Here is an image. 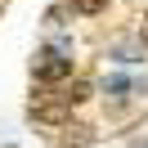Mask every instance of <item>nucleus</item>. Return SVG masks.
<instances>
[{
  "mask_svg": "<svg viewBox=\"0 0 148 148\" xmlns=\"http://www.w3.org/2000/svg\"><path fill=\"white\" fill-rule=\"evenodd\" d=\"M67 9H72V14H103L108 0H67Z\"/></svg>",
  "mask_w": 148,
  "mask_h": 148,
  "instance_id": "7",
  "label": "nucleus"
},
{
  "mask_svg": "<svg viewBox=\"0 0 148 148\" xmlns=\"http://www.w3.org/2000/svg\"><path fill=\"white\" fill-rule=\"evenodd\" d=\"M139 40H144V49H148V23H144V32H139Z\"/></svg>",
  "mask_w": 148,
  "mask_h": 148,
  "instance_id": "9",
  "label": "nucleus"
},
{
  "mask_svg": "<svg viewBox=\"0 0 148 148\" xmlns=\"http://www.w3.org/2000/svg\"><path fill=\"white\" fill-rule=\"evenodd\" d=\"M32 76H36V85H58L72 76V45H67L63 36H49L45 45H40V54L32 58Z\"/></svg>",
  "mask_w": 148,
  "mask_h": 148,
  "instance_id": "1",
  "label": "nucleus"
},
{
  "mask_svg": "<svg viewBox=\"0 0 148 148\" xmlns=\"http://www.w3.org/2000/svg\"><path fill=\"white\" fill-rule=\"evenodd\" d=\"M54 90H58V94H63V99L76 108V103H85V99H90V90H94V85L85 81V76H67V81H58Z\"/></svg>",
  "mask_w": 148,
  "mask_h": 148,
  "instance_id": "4",
  "label": "nucleus"
},
{
  "mask_svg": "<svg viewBox=\"0 0 148 148\" xmlns=\"http://www.w3.org/2000/svg\"><path fill=\"white\" fill-rule=\"evenodd\" d=\"M130 90H139V94H148V76H135V85Z\"/></svg>",
  "mask_w": 148,
  "mask_h": 148,
  "instance_id": "8",
  "label": "nucleus"
},
{
  "mask_svg": "<svg viewBox=\"0 0 148 148\" xmlns=\"http://www.w3.org/2000/svg\"><path fill=\"white\" fill-rule=\"evenodd\" d=\"M0 148H18V144H0Z\"/></svg>",
  "mask_w": 148,
  "mask_h": 148,
  "instance_id": "10",
  "label": "nucleus"
},
{
  "mask_svg": "<svg viewBox=\"0 0 148 148\" xmlns=\"http://www.w3.org/2000/svg\"><path fill=\"white\" fill-rule=\"evenodd\" d=\"M130 85H135V76H126V72H108V76L99 81V90L112 94V99H121V94H130Z\"/></svg>",
  "mask_w": 148,
  "mask_h": 148,
  "instance_id": "6",
  "label": "nucleus"
},
{
  "mask_svg": "<svg viewBox=\"0 0 148 148\" xmlns=\"http://www.w3.org/2000/svg\"><path fill=\"white\" fill-rule=\"evenodd\" d=\"M108 54L117 58V63H139V58H144L148 49H144V40H139V36H130V40H117V45H112Z\"/></svg>",
  "mask_w": 148,
  "mask_h": 148,
  "instance_id": "5",
  "label": "nucleus"
},
{
  "mask_svg": "<svg viewBox=\"0 0 148 148\" xmlns=\"http://www.w3.org/2000/svg\"><path fill=\"white\" fill-rule=\"evenodd\" d=\"M94 144V130L81 126V121H63V130H58V148H85Z\"/></svg>",
  "mask_w": 148,
  "mask_h": 148,
  "instance_id": "3",
  "label": "nucleus"
},
{
  "mask_svg": "<svg viewBox=\"0 0 148 148\" xmlns=\"http://www.w3.org/2000/svg\"><path fill=\"white\" fill-rule=\"evenodd\" d=\"M27 117L36 121V126H63V121H72V103H67L63 94L54 90V85H45V90H36V94H32Z\"/></svg>",
  "mask_w": 148,
  "mask_h": 148,
  "instance_id": "2",
  "label": "nucleus"
}]
</instances>
